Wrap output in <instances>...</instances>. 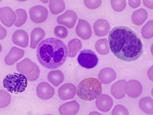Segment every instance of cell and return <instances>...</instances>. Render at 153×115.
Wrapping results in <instances>:
<instances>
[{"instance_id": "cell-1", "label": "cell", "mask_w": 153, "mask_h": 115, "mask_svg": "<svg viewBox=\"0 0 153 115\" xmlns=\"http://www.w3.org/2000/svg\"><path fill=\"white\" fill-rule=\"evenodd\" d=\"M111 52L117 58L124 61L137 60L143 52V44L137 34L127 27H114L108 35Z\"/></svg>"}, {"instance_id": "cell-2", "label": "cell", "mask_w": 153, "mask_h": 115, "mask_svg": "<svg viewBox=\"0 0 153 115\" xmlns=\"http://www.w3.org/2000/svg\"><path fill=\"white\" fill-rule=\"evenodd\" d=\"M68 55L66 45L56 38L44 40L37 48L36 56L38 61L48 69H55L61 67L65 63Z\"/></svg>"}, {"instance_id": "cell-3", "label": "cell", "mask_w": 153, "mask_h": 115, "mask_svg": "<svg viewBox=\"0 0 153 115\" xmlns=\"http://www.w3.org/2000/svg\"><path fill=\"white\" fill-rule=\"evenodd\" d=\"M103 91L102 83L94 78H87L82 81L77 86L79 98L85 101L94 100L101 95Z\"/></svg>"}, {"instance_id": "cell-4", "label": "cell", "mask_w": 153, "mask_h": 115, "mask_svg": "<svg viewBox=\"0 0 153 115\" xmlns=\"http://www.w3.org/2000/svg\"><path fill=\"white\" fill-rule=\"evenodd\" d=\"M4 88L11 93H21L25 91L28 86V80L24 75L13 72L9 74L3 80Z\"/></svg>"}, {"instance_id": "cell-5", "label": "cell", "mask_w": 153, "mask_h": 115, "mask_svg": "<svg viewBox=\"0 0 153 115\" xmlns=\"http://www.w3.org/2000/svg\"><path fill=\"white\" fill-rule=\"evenodd\" d=\"M18 71L27 77L30 81L36 80L39 77V68L29 59L25 58L17 65Z\"/></svg>"}, {"instance_id": "cell-6", "label": "cell", "mask_w": 153, "mask_h": 115, "mask_svg": "<svg viewBox=\"0 0 153 115\" xmlns=\"http://www.w3.org/2000/svg\"><path fill=\"white\" fill-rule=\"evenodd\" d=\"M77 60L80 65L87 69H91L96 66L99 61L97 56L93 51L87 49L80 52Z\"/></svg>"}, {"instance_id": "cell-7", "label": "cell", "mask_w": 153, "mask_h": 115, "mask_svg": "<svg viewBox=\"0 0 153 115\" xmlns=\"http://www.w3.org/2000/svg\"><path fill=\"white\" fill-rule=\"evenodd\" d=\"M29 14L31 21L36 24H40L47 19L48 12L45 7L38 5L30 9Z\"/></svg>"}, {"instance_id": "cell-8", "label": "cell", "mask_w": 153, "mask_h": 115, "mask_svg": "<svg viewBox=\"0 0 153 115\" xmlns=\"http://www.w3.org/2000/svg\"><path fill=\"white\" fill-rule=\"evenodd\" d=\"M77 16L76 12L72 10H68L57 17V21L59 24L65 26L69 28H73L76 24Z\"/></svg>"}, {"instance_id": "cell-9", "label": "cell", "mask_w": 153, "mask_h": 115, "mask_svg": "<svg viewBox=\"0 0 153 115\" xmlns=\"http://www.w3.org/2000/svg\"><path fill=\"white\" fill-rule=\"evenodd\" d=\"M14 11L8 7L0 9V19L1 22L7 27H11L17 19Z\"/></svg>"}, {"instance_id": "cell-10", "label": "cell", "mask_w": 153, "mask_h": 115, "mask_svg": "<svg viewBox=\"0 0 153 115\" xmlns=\"http://www.w3.org/2000/svg\"><path fill=\"white\" fill-rule=\"evenodd\" d=\"M36 94L41 99H50L54 95V90L48 83L42 82L39 83L37 87Z\"/></svg>"}, {"instance_id": "cell-11", "label": "cell", "mask_w": 153, "mask_h": 115, "mask_svg": "<svg viewBox=\"0 0 153 115\" xmlns=\"http://www.w3.org/2000/svg\"><path fill=\"white\" fill-rule=\"evenodd\" d=\"M76 30L78 36L84 40L89 39L92 35L91 25L85 20L79 19Z\"/></svg>"}, {"instance_id": "cell-12", "label": "cell", "mask_w": 153, "mask_h": 115, "mask_svg": "<svg viewBox=\"0 0 153 115\" xmlns=\"http://www.w3.org/2000/svg\"><path fill=\"white\" fill-rule=\"evenodd\" d=\"M76 92V86L72 83L63 85L58 90V95L60 99L67 100L74 98Z\"/></svg>"}, {"instance_id": "cell-13", "label": "cell", "mask_w": 153, "mask_h": 115, "mask_svg": "<svg viewBox=\"0 0 153 115\" xmlns=\"http://www.w3.org/2000/svg\"><path fill=\"white\" fill-rule=\"evenodd\" d=\"M127 82L126 80L119 81L112 86L111 91L112 95L117 99H121L125 96L127 91Z\"/></svg>"}, {"instance_id": "cell-14", "label": "cell", "mask_w": 153, "mask_h": 115, "mask_svg": "<svg viewBox=\"0 0 153 115\" xmlns=\"http://www.w3.org/2000/svg\"><path fill=\"white\" fill-rule=\"evenodd\" d=\"M12 40L14 44L22 48L28 46L29 36L28 34L22 30H18L13 33Z\"/></svg>"}, {"instance_id": "cell-15", "label": "cell", "mask_w": 153, "mask_h": 115, "mask_svg": "<svg viewBox=\"0 0 153 115\" xmlns=\"http://www.w3.org/2000/svg\"><path fill=\"white\" fill-rule=\"evenodd\" d=\"M112 99L107 94H102L96 101V105L98 110L106 113L111 109L113 105Z\"/></svg>"}, {"instance_id": "cell-16", "label": "cell", "mask_w": 153, "mask_h": 115, "mask_svg": "<svg viewBox=\"0 0 153 115\" xmlns=\"http://www.w3.org/2000/svg\"><path fill=\"white\" fill-rule=\"evenodd\" d=\"M24 50L15 46L12 47L5 58V63L9 65H13L24 57Z\"/></svg>"}, {"instance_id": "cell-17", "label": "cell", "mask_w": 153, "mask_h": 115, "mask_svg": "<svg viewBox=\"0 0 153 115\" xmlns=\"http://www.w3.org/2000/svg\"><path fill=\"white\" fill-rule=\"evenodd\" d=\"M80 105L76 101L67 102L60 107L59 111L61 115H76L78 113Z\"/></svg>"}, {"instance_id": "cell-18", "label": "cell", "mask_w": 153, "mask_h": 115, "mask_svg": "<svg viewBox=\"0 0 153 115\" xmlns=\"http://www.w3.org/2000/svg\"><path fill=\"white\" fill-rule=\"evenodd\" d=\"M143 91L142 85L136 80H130L127 82L126 93L131 98H137Z\"/></svg>"}, {"instance_id": "cell-19", "label": "cell", "mask_w": 153, "mask_h": 115, "mask_svg": "<svg viewBox=\"0 0 153 115\" xmlns=\"http://www.w3.org/2000/svg\"><path fill=\"white\" fill-rule=\"evenodd\" d=\"M94 33L98 37L106 36L110 29V24L106 20L103 19H99L94 24Z\"/></svg>"}, {"instance_id": "cell-20", "label": "cell", "mask_w": 153, "mask_h": 115, "mask_svg": "<svg viewBox=\"0 0 153 115\" xmlns=\"http://www.w3.org/2000/svg\"><path fill=\"white\" fill-rule=\"evenodd\" d=\"M117 78V74L114 69L110 68L102 69L98 74V79L104 84H109Z\"/></svg>"}, {"instance_id": "cell-21", "label": "cell", "mask_w": 153, "mask_h": 115, "mask_svg": "<svg viewBox=\"0 0 153 115\" xmlns=\"http://www.w3.org/2000/svg\"><path fill=\"white\" fill-rule=\"evenodd\" d=\"M45 32L43 29L39 27L34 28L31 34L30 47L36 49L38 44L45 38Z\"/></svg>"}, {"instance_id": "cell-22", "label": "cell", "mask_w": 153, "mask_h": 115, "mask_svg": "<svg viewBox=\"0 0 153 115\" xmlns=\"http://www.w3.org/2000/svg\"><path fill=\"white\" fill-rule=\"evenodd\" d=\"M49 81L53 86L57 87L63 82L65 76L63 73L59 70L51 71L48 75Z\"/></svg>"}, {"instance_id": "cell-23", "label": "cell", "mask_w": 153, "mask_h": 115, "mask_svg": "<svg viewBox=\"0 0 153 115\" xmlns=\"http://www.w3.org/2000/svg\"><path fill=\"white\" fill-rule=\"evenodd\" d=\"M147 17L148 13L147 11L143 9H140L133 12L132 16V20L136 25H140L145 22Z\"/></svg>"}, {"instance_id": "cell-24", "label": "cell", "mask_w": 153, "mask_h": 115, "mask_svg": "<svg viewBox=\"0 0 153 115\" xmlns=\"http://www.w3.org/2000/svg\"><path fill=\"white\" fill-rule=\"evenodd\" d=\"M139 106L143 113L148 114L153 113V102L152 99L150 97L142 99L139 101Z\"/></svg>"}, {"instance_id": "cell-25", "label": "cell", "mask_w": 153, "mask_h": 115, "mask_svg": "<svg viewBox=\"0 0 153 115\" xmlns=\"http://www.w3.org/2000/svg\"><path fill=\"white\" fill-rule=\"evenodd\" d=\"M70 57H74L79 50L82 49V44L81 41L77 38L72 39L68 44Z\"/></svg>"}, {"instance_id": "cell-26", "label": "cell", "mask_w": 153, "mask_h": 115, "mask_svg": "<svg viewBox=\"0 0 153 115\" xmlns=\"http://www.w3.org/2000/svg\"><path fill=\"white\" fill-rule=\"evenodd\" d=\"M49 8L52 14L57 15L61 13L65 9V4L64 1H50Z\"/></svg>"}, {"instance_id": "cell-27", "label": "cell", "mask_w": 153, "mask_h": 115, "mask_svg": "<svg viewBox=\"0 0 153 115\" xmlns=\"http://www.w3.org/2000/svg\"><path fill=\"white\" fill-rule=\"evenodd\" d=\"M95 48L97 52L102 55H105L110 52L108 41L106 38H102L97 41Z\"/></svg>"}, {"instance_id": "cell-28", "label": "cell", "mask_w": 153, "mask_h": 115, "mask_svg": "<svg viewBox=\"0 0 153 115\" xmlns=\"http://www.w3.org/2000/svg\"><path fill=\"white\" fill-rule=\"evenodd\" d=\"M16 13L17 16V20L14 25L17 27L22 26L25 23L27 20V12L24 9H19L16 10Z\"/></svg>"}, {"instance_id": "cell-29", "label": "cell", "mask_w": 153, "mask_h": 115, "mask_svg": "<svg viewBox=\"0 0 153 115\" xmlns=\"http://www.w3.org/2000/svg\"><path fill=\"white\" fill-rule=\"evenodd\" d=\"M153 20L147 22L142 29V36L145 39H150L152 38L153 31Z\"/></svg>"}, {"instance_id": "cell-30", "label": "cell", "mask_w": 153, "mask_h": 115, "mask_svg": "<svg viewBox=\"0 0 153 115\" xmlns=\"http://www.w3.org/2000/svg\"><path fill=\"white\" fill-rule=\"evenodd\" d=\"M111 2L113 9L117 12L122 11L126 7V1H111Z\"/></svg>"}, {"instance_id": "cell-31", "label": "cell", "mask_w": 153, "mask_h": 115, "mask_svg": "<svg viewBox=\"0 0 153 115\" xmlns=\"http://www.w3.org/2000/svg\"><path fill=\"white\" fill-rule=\"evenodd\" d=\"M54 34L56 36L61 38L66 37L68 35V31L65 27L58 25L54 28Z\"/></svg>"}, {"instance_id": "cell-32", "label": "cell", "mask_w": 153, "mask_h": 115, "mask_svg": "<svg viewBox=\"0 0 153 115\" xmlns=\"http://www.w3.org/2000/svg\"><path fill=\"white\" fill-rule=\"evenodd\" d=\"M112 115H128L129 112L126 108L122 105H118L115 107L112 112Z\"/></svg>"}, {"instance_id": "cell-33", "label": "cell", "mask_w": 153, "mask_h": 115, "mask_svg": "<svg viewBox=\"0 0 153 115\" xmlns=\"http://www.w3.org/2000/svg\"><path fill=\"white\" fill-rule=\"evenodd\" d=\"M85 4L90 9H96L98 8L102 3L101 1H84Z\"/></svg>"}, {"instance_id": "cell-34", "label": "cell", "mask_w": 153, "mask_h": 115, "mask_svg": "<svg viewBox=\"0 0 153 115\" xmlns=\"http://www.w3.org/2000/svg\"><path fill=\"white\" fill-rule=\"evenodd\" d=\"M130 6L132 8H135L138 7L140 5V1H129Z\"/></svg>"}]
</instances>
